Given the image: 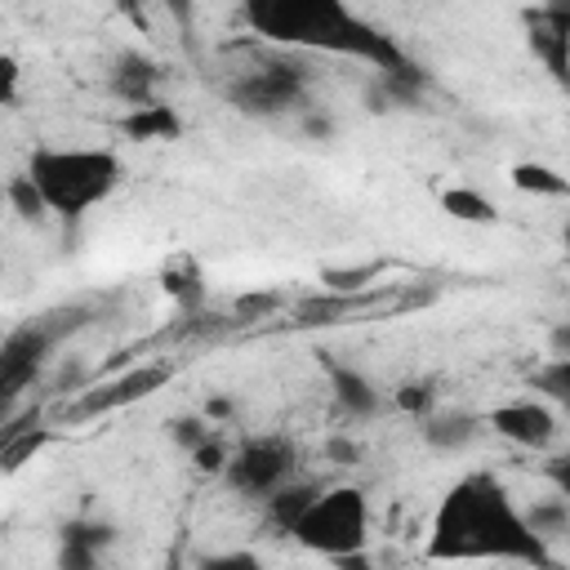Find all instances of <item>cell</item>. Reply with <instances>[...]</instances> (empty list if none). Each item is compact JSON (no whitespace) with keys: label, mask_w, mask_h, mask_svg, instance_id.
Instances as JSON below:
<instances>
[{"label":"cell","mask_w":570,"mask_h":570,"mask_svg":"<svg viewBox=\"0 0 570 570\" xmlns=\"http://www.w3.org/2000/svg\"><path fill=\"white\" fill-rule=\"evenodd\" d=\"M160 80H165L160 62H156L151 53H142V49H125V53H116V62L107 67V89H111L125 107L156 102V98H160Z\"/></svg>","instance_id":"obj_9"},{"label":"cell","mask_w":570,"mask_h":570,"mask_svg":"<svg viewBox=\"0 0 570 570\" xmlns=\"http://www.w3.org/2000/svg\"><path fill=\"white\" fill-rule=\"evenodd\" d=\"M245 27L276 45V49H307V53H338L379 67V76H410L423 80L414 58L374 22L347 9V0H240Z\"/></svg>","instance_id":"obj_1"},{"label":"cell","mask_w":570,"mask_h":570,"mask_svg":"<svg viewBox=\"0 0 570 570\" xmlns=\"http://www.w3.org/2000/svg\"><path fill=\"white\" fill-rule=\"evenodd\" d=\"M561 240H566V254H570V223H566V232H561Z\"/></svg>","instance_id":"obj_32"},{"label":"cell","mask_w":570,"mask_h":570,"mask_svg":"<svg viewBox=\"0 0 570 570\" xmlns=\"http://www.w3.org/2000/svg\"><path fill=\"white\" fill-rule=\"evenodd\" d=\"M370 276H374V267H356V272H325V285H330L334 294H352V289H361Z\"/></svg>","instance_id":"obj_27"},{"label":"cell","mask_w":570,"mask_h":570,"mask_svg":"<svg viewBox=\"0 0 570 570\" xmlns=\"http://www.w3.org/2000/svg\"><path fill=\"white\" fill-rule=\"evenodd\" d=\"M294 468H298V454L285 436H254V441H240L227 454L223 481L240 499H263L267 503L285 481H294Z\"/></svg>","instance_id":"obj_7"},{"label":"cell","mask_w":570,"mask_h":570,"mask_svg":"<svg viewBox=\"0 0 570 570\" xmlns=\"http://www.w3.org/2000/svg\"><path fill=\"white\" fill-rule=\"evenodd\" d=\"M490 432H499L503 441L521 445V450H548L557 441V414L543 401H508L499 410H490Z\"/></svg>","instance_id":"obj_8"},{"label":"cell","mask_w":570,"mask_h":570,"mask_svg":"<svg viewBox=\"0 0 570 570\" xmlns=\"http://www.w3.org/2000/svg\"><path fill=\"white\" fill-rule=\"evenodd\" d=\"M539 13H543L548 22H557L561 31H570V0H543Z\"/></svg>","instance_id":"obj_28"},{"label":"cell","mask_w":570,"mask_h":570,"mask_svg":"<svg viewBox=\"0 0 570 570\" xmlns=\"http://www.w3.org/2000/svg\"><path fill=\"white\" fill-rule=\"evenodd\" d=\"M120 134L129 142H169L183 134V116L169 102H142V107H125L120 116Z\"/></svg>","instance_id":"obj_15"},{"label":"cell","mask_w":570,"mask_h":570,"mask_svg":"<svg viewBox=\"0 0 570 570\" xmlns=\"http://www.w3.org/2000/svg\"><path fill=\"white\" fill-rule=\"evenodd\" d=\"M13 94H18V62L4 58V102H13Z\"/></svg>","instance_id":"obj_30"},{"label":"cell","mask_w":570,"mask_h":570,"mask_svg":"<svg viewBox=\"0 0 570 570\" xmlns=\"http://www.w3.org/2000/svg\"><path fill=\"white\" fill-rule=\"evenodd\" d=\"M227 454H232V450H227V445L218 441V432H214V436H209L191 459H196V468H200V472H223V468H227Z\"/></svg>","instance_id":"obj_25"},{"label":"cell","mask_w":570,"mask_h":570,"mask_svg":"<svg viewBox=\"0 0 570 570\" xmlns=\"http://www.w3.org/2000/svg\"><path fill=\"white\" fill-rule=\"evenodd\" d=\"M321 494L316 481H285L272 499H267V525L281 534H294V525L303 521V512L312 508V499Z\"/></svg>","instance_id":"obj_16"},{"label":"cell","mask_w":570,"mask_h":570,"mask_svg":"<svg viewBox=\"0 0 570 570\" xmlns=\"http://www.w3.org/2000/svg\"><path fill=\"white\" fill-rule=\"evenodd\" d=\"M116 530L107 521H94V517H71L58 534V566L62 570H94L102 561V552L111 548Z\"/></svg>","instance_id":"obj_10"},{"label":"cell","mask_w":570,"mask_h":570,"mask_svg":"<svg viewBox=\"0 0 570 570\" xmlns=\"http://www.w3.org/2000/svg\"><path fill=\"white\" fill-rule=\"evenodd\" d=\"M4 200H9V209H13L22 223H40V218L49 214V200L40 196V187H36V178H31L27 169L4 183Z\"/></svg>","instance_id":"obj_18"},{"label":"cell","mask_w":570,"mask_h":570,"mask_svg":"<svg viewBox=\"0 0 570 570\" xmlns=\"http://www.w3.org/2000/svg\"><path fill=\"white\" fill-rule=\"evenodd\" d=\"M428 557H445V561L499 557V561L543 566L548 543L530 530L525 512L490 472H472L441 494L428 534Z\"/></svg>","instance_id":"obj_2"},{"label":"cell","mask_w":570,"mask_h":570,"mask_svg":"<svg viewBox=\"0 0 570 570\" xmlns=\"http://www.w3.org/2000/svg\"><path fill=\"white\" fill-rule=\"evenodd\" d=\"M307 89H312V71L285 53L236 71V80L227 85V102L245 116H289L307 107Z\"/></svg>","instance_id":"obj_5"},{"label":"cell","mask_w":570,"mask_h":570,"mask_svg":"<svg viewBox=\"0 0 570 570\" xmlns=\"http://www.w3.org/2000/svg\"><path fill=\"white\" fill-rule=\"evenodd\" d=\"M525 45L530 53L543 62V71L552 76V85L561 94H570V31H561L557 22H548L539 9L525 13Z\"/></svg>","instance_id":"obj_11"},{"label":"cell","mask_w":570,"mask_h":570,"mask_svg":"<svg viewBox=\"0 0 570 570\" xmlns=\"http://www.w3.org/2000/svg\"><path fill=\"white\" fill-rule=\"evenodd\" d=\"M325 374H330L334 405H338L347 419H374V414H379L383 392L370 383V374H361L356 365H343V361H325Z\"/></svg>","instance_id":"obj_13"},{"label":"cell","mask_w":570,"mask_h":570,"mask_svg":"<svg viewBox=\"0 0 570 570\" xmlns=\"http://www.w3.org/2000/svg\"><path fill=\"white\" fill-rule=\"evenodd\" d=\"M67 312H49V316H36V321H22L4 334V347H0V396L13 401L27 383H36V374L45 370V361L53 356V347L67 338V330H76L80 321H62Z\"/></svg>","instance_id":"obj_6"},{"label":"cell","mask_w":570,"mask_h":570,"mask_svg":"<svg viewBox=\"0 0 570 570\" xmlns=\"http://www.w3.org/2000/svg\"><path fill=\"white\" fill-rule=\"evenodd\" d=\"M232 410H236V405H232L227 396H209V401H205V419H214V423L232 419Z\"/></svg>","instance_id":"obj_29"},{"label":"cell","mask_w":570,"mask_h":570,"mask_svg":"<svg viewBox=\"0 0 570 570\" xmlns=\"http://www.w3.org/2000/svg\"><path fill=\"white\" fill-rule=\"evenodd\" d=\"M214 432H218V423H214V419H196V414H183V419H174V423H169L174 445H178V450H187V454H196Z\"/></svg>","instance_id":"obj_23"},{"label":"cell","mask_w":570,"mask_h":570,"mask_svg":"<svg viewBox=\"0 0 570 570\" xmlns=\"http://www.w3.org/2000/svg\"><path fill=\"white\" fill-rule=\"evenodd\" d=\"M392 401H396L405 414H419V419H423L428 410H436V405H432V401H436V396H432V383H405V387L392 392Z\"/></svg>","instance_id":"obj_24"},{"label":"cell","mask_w":570,"mask_h":570,"mask_svg":"<svg viewBox=\"0 0 570 570\" xmlns=\"http://www.w3.org/2000/svg\"><path fill=\"white\" fill-rule=\"evenodd\" d=\"M534 392H543L552 405H561L570 414V352L566 356H552L548 365L534 370Z\"/></svg>","instance_id":"obj_22"},{"label":"cell","mask_w":570,"mask_h":570,"mask_svg":"<svg viewBox=\"0 0 570 570\" xmlns=\"http://www.w3.org/2000/svg\"><path fill=\"white\" fill-rule=\"evenodd\" d=\"M365 534H370V499L361 485H321V494L294 525V539L307 552H321L334 561L361 557Z\"/></svg>","instance_id":"obj_4"},{"label":"cell","mask_w":570,"mask_h":570,"mask_svg":"<svg viewBox=\"0 0 570 570\" xmlns=\"http://www.w3.org/2000/svg\"><path fill=\"white\" fill-rule=\"evenodd\" d=\"M441 209L459 223H494V205L476 191V187H445L441 191Z\"/></svg>","instance_id":"obj_20"},{"label":"cell","mask_w":570,"mask_h":570,"mask_svg":"<svg viewBox=\"0 0 570 570\" xmlns=\"http://www.w3.org/2000/svg\"><path fill=\"white\" fill-rule=\"evenodd\" d=\"M570 352V325H557L552 330V356H566Z\"/></svg>","instance_id":"obj_31"},{"label":"cell","mask_w":570,"mask_h":570,"mask_svg":"<svg viewBox=\"0 0 570 570\" xmlns=\"http://www.w3.org/2000/svg\"><path fill=\"white\" fill-rule=\"evenodd\" d=\"M525 521H530V530L548 543V539H561V534H570V499H539V503H530L525 508Z\"/></svg>","instance_id":"obj_19"},{"label":"cell","mask_w":570,"mask_h":570,"mask_svg":"<svg viewBox=\"0 0 570 570\" xmlns=\"http://www.w3.org/2000/svg\"><path fill=\"white\" fill-rule=\"evenodd\" d=\"M481 428H490V423H485L481 414H472V410H428V414L419 419L423 441H428L432 450H441V454L468 450V445L481 436Z\"/></svg>","instance_id":"obj_14"},{"label":"cell","mask_w":570,"mask_h":570,"mask_svg":"<svg viewBox=\"0 0 570 570\" xmlns=\"http://www.w3.org/2000/svg\"><path fill=\"white\" fill-rule=\"evenodd\" d=\"M27 174L49 200V214H58L62 223H80L120 187L125 165L107 147H36L27 156Z\"/></svg>","instance_id":"obj_3"},{"label":"cell","mask_w":570,"mask_h":570,"mask_svg":"<svg viewBox=\"0 0 570 570\" xmlns=\"http://www.w3.org/2000/svg\"><path fill=\"white\" fill-rule=\"evenodd\" d=\"M508 183L525 196H548V200H566L570 196V178L557 174L552 165H539V160H517L508 169Z\"/></svg>","instance_id":"obj_17"},{"label":"cell","mask_w":570,"mask_h":570,"mask_svg":"<svg viewBox=\"0 0 570 570\" xmlns=\"http://www.w3.org/2000/svg\"><path fill=\"white\" fill-rule=\"evenodd\" d=\"M165 294L178 298L183 307H200L205 303V281H200V272H196L191 258H174L165 267Z\"/></svg>","instance_id":"obj_21"},{"label":"cell","mask_w":570,"mask_h":570,"mask_svg":"<svg viewBox=\"0 0 570 570\" xmlns=\"http://www.w3.org/2000/svg\"><path fill=\"white\" fill-rule=\"evenodd\" d=\"M169 4H174V9H187V0H169Z\"/></svg>","instance_id":"obj_33"},{"label":"cell","mask_w":570,"mask_h":570,"mask_svg":"<svg viewBox=\"0 0 570 570\" xmlns=\"http://www.w3.org/2000/svg\"><path fill=\"white\" fill-rule=\"evenodd\" d=\"M165 379H169V370H165V365H142V370H129V374L111 379L107 387L89 392V396L80 401V414H102V410H120V405H134V401L151 396V392H156Z\"/></svg>","instance_id":"obj_12"},{"label":"cell","mask_w":570,"mask_h":570,"mask_svg":"<svg viewBox=\"0 0 570 570\" xmlns=\"http://www.w3.org/2000/svg\"><path fill=\"white\" fill-rule=\"evenodd\" d=\"M543 476H548V485H552L561 499H570V450L552 454V459L543 463Z\"/></svg>","instance_id":"obj_26"}]
</instances>
